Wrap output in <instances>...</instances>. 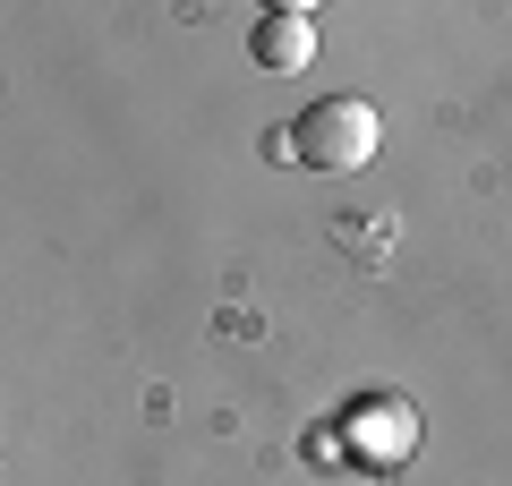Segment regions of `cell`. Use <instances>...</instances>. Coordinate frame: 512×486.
Returning <instances> with one entry per match:
<instances>
[{"label":"cell","instance_id":"obj_3","mask_svg":"<svg viewBox=\"0 0 512 486\" xmlns=\"http://www.w3.org/2000/svg\"><path fill=\"white\" fill-rule=\"evenodd\" d=\"M248 52H256V69H308L316 60V18L308 9H265L248 26Z\"/></svg>","mask_w":512,"mask_h":486},{"label":"cell","instance_id":"obj_1","mask_svg":"<svg viewBox=\"0 0 512 486\" xmlns=\"http://www.w3.org/2000/svg\"><path fill=\"white\" fill-rule=\"evenodd\" d=\"M376 145H384V120H376L367 94H325V103H308V111H299V128H291V154L308 162V171H333V180L367 171Z\"/></svg>","mask_w":512,"mask_h":486},{"label":"cell","instance_id":"obj_2","mask_svg":"<svg viewBox=\"0 0 512 486\" xmlns=\"http://www.w3.org/2000/svg\"><path fill=\"white\" fill-rule=\"evenodd\" d=\"M342 444L359 452V469H410V452H419V410H410L402 393H359L342 410Z\"/></svg>","mask_w":512,"mask_h":486}]
</instances>
